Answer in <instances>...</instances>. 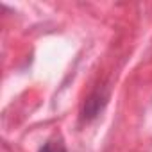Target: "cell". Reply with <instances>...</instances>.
<instances>
[{
  "mask_svg": "<svg viewBox=\"0 0 152 152\" xmlns=\"http://www.w3.org/2000/svg\"><path fill=\"white\" fill-rule=\"evenodd\" d=\"M107 100H109V90L104 88V86L95 88V90L86 97V100H84V104H83V111H81L83 120H86V122L95 120V118L106 109Z\"/></svg>",
  "mask_w": 152,
  "mask_h": 152,
  "instance_id": "6da1fadb",
  "label": "cell"
},
{
  "mask_svg": "<svg viewBox=\"0 0 152 152\" xmlns=\"http://www.w3.org/2000/svg\"><path fill=\"white\" fill-rule=\"evenodd\" d=\"M39 152H66V147L63 143L61 138H52L48 141L43 143V147L39 148Z\"/></svg>",
  "mask_w": 152,
  "mask_h": 152,
  "instance_id": "7a4b0ae2",
  "label": "cell"
}]
</instances>
